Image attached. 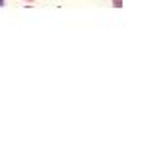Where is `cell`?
Instances as JSON below:
<instances>
[{"instance_id": "cell-1", "label": "cell", "mask_w": 158, "mask_h": 152, "mask_svg": "<svg viewBox=\"0 0 158 152\" xmlns=\"http://www.w3.org/2000/svg\"><path fill=\"white\" fill-rule=\"evenodd\" d=\"M24 2H34V0H24Z\"/></svg>"}]
</instances>
